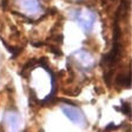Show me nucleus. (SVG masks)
Here are the masks:
<instances>
[{
	"instance_id": "obj_1",
	"label": "nucleus",
	"mask_w": 132,
	"mask_h": 132,
	"mask_svg": "<svg viewBox=\"0 0 132 132\" xmlns=\"http://www.w3.org/2000/svg\"><path fill=\"white\" fill-rule=\"evenodd\" d=\"M96 13L90 8H77L72 10L70 13V19L76 21L85 33H90L93 28L96 21Z\"/></svg>"
},
{
	"instance_id": "obj_2",
	"label": "nucleus",
	"mask_w": 132,
	"mask_h": 132,
	"mask_svg": "<svg viewBox=\"0 0 132 132\" xmlns=\"http://www.w3.org/2000/svg\"><path fill=\"white\" fill-rule=\"evenodd\" d=\"M70 59L73 60V64L80 71L84 72H90L91 70H93L94 65H96V60H94L93 55L85 48H80L74 53H72Z\"/></svg>"
},
{
	"instance_id": "obj_3",
	"label": "nucleus",
	"mask_w": 132,
	"mask_h": 132,
	"mask_svg": "<svg viewBox=\"0 0 132 132\" xmlns=\"http://www.w3.org/2000/svg\"><path fill=\"white\" fill-rule=\"evenodd\" d=\"M66 104L61 105L60 109L63 111V113L76 125H79V126H87V119H86L85 114L80 110L78 105L73 104L71 102H67V100H63Z\"/></svg>"
},
{
	"instance_id": "obj_4",
	"label": "nucleus",
	"mask_w": 132,
	"mask_h": 132,
	"mask_svg": "<svg viewBox=\"0 0 132 132\" xmlns=\"http://www.w3.org/2000/svg\"><path fill=\"white\" fill-rule=\"evenodd\" d=\"M4 123L8 132H20L21 130V118L16 111H6L4 114Z\"/></svg>"
},
{
	"instance_id": "obj_5",
	"label": "nucleus",
	"mask_w": 132,
	"mask_h": 132,
	"mask_svg": "<svg viewBox=\"0 0 132 132\" xmlns=\"http://www.w3.org/2000/svg\"><path fill=\"white\" fill-rule=\"evenodd\" d=\"M20 10L27 14H38L43 11L41 5L38 0H15Z\"/></svg>"
},
{
	"instance_id": "obj_6",
	"label": "nucleus",
	"mask_w": 132,
	"mask_h": 132,
	"mask_svg": "<svg viewBox=\"0 0 132 132\" xmlns=\"http://www.w3.org/2000/svg\"><path fill=\"white\" fill-rule=\"evenodd\" d=\"M116 84L120 87H130L131 86V71H127L126 73L119 74L117 79H116Z\"/></svg>"
},
{
	"instance_id": "obj_7",
	"label": "nucleus",
	"mask_w": 132,
	"mask_h": 132,
	"mask_svg": "<svg viewBox=\"0 0 132 132\" xmlns=\"http://www.w3.org/2000/svg\"><path fill=\"white\" fill-rule=\"evenodd\" d=\"M114 110L120 111V112L123 113V114L127 116V117H131V106H130L129 103L124 102V100H121V103H120V107L114 106Z\"/></svg>"
},
{
	"instance_id": "obj_8",
	"label": "nucleus",
	"mask_w": 132,
	"mask_h": 132,
	"mask_svg": "<svg viewBox=\"0 0 132 132\" xmlns=\"http://www.w3.org/2000/svg\"><path fill=\"white\" fill-rule=\"evenodd\" d=\"M1 40H3V43H4V45H5L6 50H8V51H10V52L12 53V57H13V58H15L16 55H18V54H19V53L22 51V48H20V47H11L10 45L6 44L4 39H1Z\"/></svg>"
},
{
	"instance_id": "obj_9",
	"label": "nucleus",
	"mask_w": 132,
	"mask_h": 132,
	"mask_svg": "<svg viewBox=\"0 0 132 132\" xmlns=\"http://www.w3.org/2000/svg\"><path fill=\"white\" fill-rule=\"evenodd\" d=\"M70 1H72V3H81L82 0H70Z\"/></svg>"
}]
</instances>
